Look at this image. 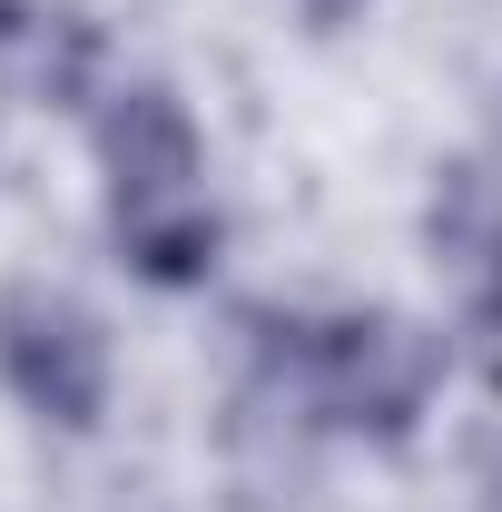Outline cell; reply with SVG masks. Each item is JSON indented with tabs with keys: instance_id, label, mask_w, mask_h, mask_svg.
Returning <instances> with one entry per match:
<instances>
[{
	"instance_id": "obj_4",
	"label": "cell",
	"mask_w": 502,
	"mask_h": 512,
	"mask_svg": "<svg viewBox=\"0 0 502 512\" xmlns=\"http://www.w3.org/2000/svg\"><path fill=\"white\" fill-rule=\"evenodd\" d=\"M197 168H207V148H197V119H188L178 89H158V79L109 89V109H99L109 217H119V207H158V197H197Z\"/></svg>"
},
{
	"instance_id": "obj_5",
	"label": "cell",
	"mask_w": 502,
	"mask_h": 512,
	"mask_svg": "<svg viewBox=\"0 0 502 512\" xmlns=\"http://www.w3.org/2000/svg\"><path fill=\"white\" fill-rule=\"evenodd\" d=\"M227 247L207 188L197 197H158V207H119V256L148 276V286H207V266Z\"/></svg>"
},
{
	"instance_id": "obj_6",
	"label": "cell",
	"mask_w": 502,
	"mask_h": 512,
	"mask_svg": "<svg viewBox=\"0 0 502 512\" xmlns=\"http://www.w3.org/2000/svg\"><path fill=\"white\" fill-rule=\"evenodd\" d=\"M296 10H306L315 30H345V20H355V10H365V0H296Z\"/></svg>"
},
{
	"instance_id": "obj_2",
	"label": "cell",
	"mask_w": 502,
	"mask_h": 512,
	"mask_svg": "<svg viewBox=\"0 0 502 512\" xmlns=\"http://www.w3.org/2000/svg\"><path fill=\"white\" fill-rule=\"evenodd\" d=\"M0 384L40 424L89 434L109 414V335H99V316L60 286H10L0 296Z\"/></svg>"
},
{
	"instance_id": "obj_1",
	"label": "cell",
	"mask_w": 502,
	"mask_h": 512,
	"mask_svg": "<svg viewBox=\"0 0 502 512\" xmlns=\"http://www.w3.org/2000/svg\"><path fill=\"white\" fill-rule=\"evenodd\" d=\"M276 375H296L306 404L335 414L345 434L404 444L424 424L434 384H443V335L414 325V316H394V306H365V316H335V325H296V345H286Z\"/></svg>"
},
{
	"instance_id": "obj_3",
	"label": "cell",
	"mask_w": 502,
	"mask_h": 512,
	"mask_svg": "<svg viewBox=\"0 0 502 512\" xmlns=\"http://www.w3.org/2000/svg\"><path fill=\"white\" fill-rule=\"evenodd\" d=\"M424 247H434L443 286H453V306H463V335L483 345V375L502 384V178L483 158H453L434 178Z\"/></svg>"
}]
</instances>
